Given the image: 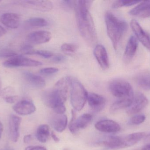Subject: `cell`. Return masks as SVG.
<instances>
[{
	"label": "cell",
	"mask_w": 150,
	"mask_h": 150,
	"mask_svg": "<svg viewBox=\"0 0 150 150\" xmlns=\"http://www.w3.org/2000/svg\"><path fill=\"white\" fill-rule=\"evenodd\" d=\"M93 1H76L74 9L76 19L79 32L89 45H93L97 41L96 29L89 9Z\"/></svg>",
	"instance_id": "cell-1"
},
{
	"label": "cell",
	"mask_w": 150,
	"mask_h": 150,
	"mask_svg": "<svg viewBox=\"0 0 150 150\" xmlns=\"http://www.w3.org/2000/svg\"><path fill=\"white\" fill-rule=\"evenodd\" d=\"M50 135V127L48 125H41L39 127L36 132V136L39 141L46 142Z\"/></svg>",
	"instance_id": "cell-24"
},
{
	"label": "cell",
	"mask_w": 150,
	"mask_h": 150,
	"mask_svg": "<svg viewBox=\"0 0 150 150\" xmlns=\"http://www.w3.org/2000/svg\"><path fill=\"white\" fill-rule=\"evenodd\" d=\"M51 135L54 141L56 142H58L59 141L60 139H59V137H57V136L55 135V134L53 132H52L51 133Z\"/></svg>",
	"instance_id": "cell-40"
},
{
	"label": "cell",
	"mask_w": 150,
	"mask_h": 150,
	"mask_svg": "<svg viewBox=\"0 0 150 150\" xmlns=\"http://www.w3.org/2000/svg\"><path fill=\"white\" fill-rule=\"evenodd\" d=\"M0 2H1V1H0Z\"/></svg>",
	"instance_id": "cell-46"
},
{
	"label": "cell",
	"mask_w": 150,
	"mask_h": 150,
	"mask_svg": "<svg viewBox=\"0 0 150 150\" xmlns=\"http://www.w3.org/2000/svg\"><path fill=\"white\" fill-rule=\"evenodd\" d=\"M18 98V97L17 96L14 95L9 97H6L3 99L7 103L9 104H14L17 100Z\"/></svg>",
	"instance_id": "cell-37"
},
{
	"label": "cell",
	"mask_w": 150,
	"mask_h": 150,
	"mask_svg": "<svg viewBox=\"0 0 150 150\" xmlns=\"http://www.w3.org/2000/svg\"><path fill=\"white\" fill-rule=\"evenodd\" d=\"M23 52L24 53L27 55H33L34 54L35 50L30 45H25L22 48Z\"/></svg>",
	"instance_id": "cell-35"
},
{
	"label": "cell",
	"mask_w": 150,
	"mask_h": 150,
	"mask_svg": "<svg viewBox=\"0 0 150 150\" xmlns=\"http://www.w3.org/2000/svg\"><path fill=\"white\" fill-rule=\"evenodd\" d=\"M77 46L71 43H64L61 46V50L66 54L72 55L77 50Z\"/></svg>",
	"instance_id": "cell-28"
},
{
	"label": "cell",
	"mask_w": 150,
	"mask_h": 150,
	"mask_svg": "<svg viewBox=\"0 0 150 150\" xmlns=\"http://www.w3.org/2000/svg\"><path fill=\"white\" fill-rule=\"evenodd\" d=\"M69 86V77L61 78L56 83L52 90L43 92L42 97L44 103L53 109L64 105L67 98Z\"/></svg>",
	"instance_id": "cell-2"
},
{
	"label": "cell",
	"mask_w": 150,
	"mask_h": 150,
	"mask_svg": "<svg viewBox=\"0 0 150 150\" xmlns=\"http://www.w3.org/2000/svg\"><path fill=\"white\" fill-rule=\"evenodd\" d=\"M134 97V96L120 99L113 104L110 108V111L112 112H115L124 108H128L133 102Z\"/></svg>",
	"instance_id": "cell-23"
},
{
	"label": "cell",
	"mask_w": 150,
	"mask_h": 150,
	"mask_svg": "<svg viewBox=\"0 0 150 150\" xmlns=\"http://www.w3.org/2000/svg\"><path fill=\"white\" fill-rule=\"evenodd\" d=\"M76 1H62L61 5L62 8L66 10H70L74 9Z\"/></svg>",
	"instance_id": "cell-31"
},
{
	"label": "cell",
	"mask_w": 150,
	"mask_h": 150,
	"mask_svg": "<svg viewBox=\"0 0 150 150\" xmlns=\"http://www.w3.org/2000/svg\"><path fill=\"white\" fill-rule=\"evenodd\" d=\"M18 55L13 50L7 48H4L0 50V58H9Z\"/></svg>",
	"instance_id": "cell-29"
},
{
	"label": "cell",
	"mask_w": 150,
	"mask_h": 150,
	"mask_svg": "<svg viewBox=\"0 0 150 150\" xmlns=\"http://www.w3.org/2000/svg\"><path fill=\"white\" fill-rule=\"evenodd\" d=\"M129 15L139 17L145 18L150 17V1L141 2L135 7L130 10Z\"/></svg>",
	"instance_id": "cell-17"
},
{
	"label": "cell",
	"mask_w": 150,
	"mask_h": 150,
	"mask_svg": "<svg viewBox=\"0 0 150 150\" xmlns=\"http://www.w3.org/2000/svg\"><path fill=\"white\" fill-rule=\"evenodd\" d=\"M72 119H71V121L69 122V130L72 134H76L77 132V131L76 130L75 125V121H76V112L74 110H72Z\"/></svg>",
	"instance_id": "cell-33"
},
{
	"label": "cell",
	"mask_w": 150,
	"mask_h": 150,
	"mask_svg": "<svg viewBox=\"0 0 150 150\" xmlns=\"http://www.w3.org/2000/svg\"><path fill=\"white\" fill-rule=\"evenodd\" d=\"M67 121V118L65 114H56L52 118L51 123L57 132L61 133L66 129Z\"/></svg>",
	"instance_id": "cell-21"
},
{
	"label": "cell",
	"mask_w": 150,
	"mask_h": 150,
	"mask_svg": "<svg viewBox=\"0 0 150 150\" xmlns=\"http://www.w3.org/2000/svg\"><path fill=\"white\" fill-rule=\"evenodd\" d=\"M140 1H125V0H118L113 3L112 7L113 9H118L122 7H128L133 6L141 2Z\"/></svg>",
	"instance_id": "cell-27"
},
{
	"label": "cell",
	"mask_w": 150,
	"mask_h": 150,
	"mask_svg": "<svg viewBox=\"0 0 150 150\" xmlns=\"http://www.w3.org/2000/svg\"><path fill=\"white\" fill-rule=\"evenodd\" d=\"M130 26L137 40L141 42L145 47L150 50V36L143 29L140 24L135 19H132Z\"/></svg>",
	"instance_id": "cell-8"
},
{
	"label": "cell",
	"mask_w": 150,
	"mask_h": 150,
	"mask_svg": "<svg viewBox=\"0 0 150 150\" xmlns=\"http://www.w3.org/2000/svg\"><path fill=\"white\" fill-rule=\"evenodd\" d=\"M1 80H0V90H1Z\"/></svg>",
	"instance_id": "cell-45"
},
{
	"label": "cell",
	"mask_w": 150,
	"mask_h": 150,
	"mask_svg": "<svg viewBox=\"0 0 150 150\" xmlns=\"http://www.w3.org/2000/svg\"><path fill=\"white\" fill-rule=\"evenodd\" d=\"M25 4L31 9L42 11H48L53 8V4L50 1H29L24 2Z\"/></svg>",
	"instance_id": "cell-20"
},
{
	"label": "cell",
	"mask_w": 150,
	"mask_h": 150,
	"mask_svg": "<svg viewBox=\"0 0 150 150\" xmlns=\"http://www.w3.org/2000/svg\"><path fill=\"white\" fill-rule=\"evenodd\" d=\"M0 20L3 24L8 28L15 29L19 26L20 16L16 13H4L1 16Z\"/></svg>",
	"instance_id": "cell-18"
},
{
	"label": "cell",
	"mask_w": 150,
	"mask_h": 150,
	"mask_svg": "<svg viewBox=\"0 0 150 150\" xmlns=\"http://www.w3.org/2000/svg\"><path fill=\"white\" fill-rule=\"evenodd\" d=\"M93 54L98 63L103 70H106L109 68V58L106 49L104 46L97 45L93 50Z\"/></svg>",
	"instance_id": "cell-12"
},
{
	"label": "cell",
	"mask_w": 150,
	"mask_h": 150,
	"mask_svg": "<svg viewBox=\"0 0 150 150\" xmlns=\"http://www.w3.org/2000/svg\"><path fill=\"white\" fill-rule=\"evenodd\" d=\"M25 150H47L46 148L39 146H29L26 147Z\"/></svg>",
	"instance_id": "cell-38"
},
{
	"label": "cell",
	"mask_w": 150,
	"mask_h": 150,
	"mask_svg": "<svg viewBox=\"0 0 150 150\" xmlns=\"http://www.w3.org/2000/svg\"><path fill=\"white\" fill-rule=\"evenodd\" d=\"M138 47V41L135 36H131L129 39L123 55L125 63L130 62L136 53Z\"/></svg>",
	"instance_id": "cell-13"
},
{
	"label": "cell",
	"mask_w": 150,
	"mask_h": 150,
	"mask_svg": "<svg viewBox=\"0 0 150 150\" xmlns=\"http://www.w3.org/2000/svg\"><path fill=\"white\" fill-rule=\"evenodd\" d=\"M97 130L106 133H115L120 130L121 127L117 122L111 120H104L95 124Z\"/></svg>",
	"instance_id": "cell-15"
},
{
	"label": "cell",
	"mask_w": 150,
	"mask_h": 150,
	"mask_svg": "<svg viewBox=\"0 0 150 150\" xmlns=\"http://www.w3.org/2000/svg\"><path fill=\"white\" fill-rule=\"evenodd\" d=\"M145 136L146 134L143 132L133 133L123 136H111L98 144L110 149H119L135 145Z\"/></svg>",
	"instance_id": "cell-4"
},
{
	"label": "cell",
	"mask_w": 150,
	"mask_h": 150,
	"mask_svg": "<svg viewBox=\"0 0 150 150\" xmlns=\"http://www.w3.org/2000/svg\"><path fill=\"white\" fill-rule=\"evenodd\" d=\"M58 68H45L41 69L40 70V73L45 75H53L55 74L59 71Z\"/></svg>",
	"instance_id": "cell-32"
},
{
	"label": "cell",
	"mask_w": 150,
	"mask_h": 150,
	"mask_svg": "<svg viewBox=\"0 0 150 150\" xmlns=\"http://www.w3.org/2000/svg\"><path fill=\"white\" fill-rule=\"evenodd\" d=\"M142 150H150V143L146 145Z\"/></svg>",
	"instance_id": "cell-43"
},
{
	"label": "cell",
	"mask_w": 150,
	"mask_h": 150,
	"mask_svg": "<svg viewBox=\"0 0 150 150\" xmlns=\"http://www.w3.org/2000/svg\"><path fill=\"white\" fill-rule=\"evenodd\" d=\"M135 82L143 90H150V73L139 74L135 77Z\"/></svg>",
	"instance_id": "cell-22"
},
{
	"label": "cell",
	"mask_w": 150,
	"mask_h": 150,
	"mask_svg": "<svg viewBox=\"0 0 150 150\" xmlns=\"http://www.w3.org/2000/svg\"><path fill=\"white\" fill-rule=\"evenodd\" d=\"M23 75L25 81L33 87L37 89H43L45 87V81L40 76L29 71H24Z\"/></svg>",
	"instance_id": "cell-19"
},
{
	"label": "cell",
	"mask_w": 150,
	"mask_h": 150,
	"mask_svg": "<svg viewBox=\"0 0 150 150\" xmlns=\"http://www.w3.org/2000/svg\"><path fill=\"white\" fill-rule=\"evenodd\" d=\"M52 37V33L48 31H35L29 33L26 37V40L31 44L39 45L48 42Z\"/></svg>",
	"instance_id": "cell-11"
},
{
	"label": "cell",
	"mask_w": 150,
	"mask_h": 150,
	"mask_svg": "<svg viewBox=\"0 0 150 150\" xmlns=\"http://www.w3.org/2000/svg\"><path fill=\"white\" fill-rule=\"evenodd\" d=\"M66 58L64 55H62L58 54L53 56L52 61L54 63H62L65 61Z\"/></svg>",
	"instance_id": "cell-36"
},
{
	"label": "cell",
	"mask_w": 150,
	"mask_h": 150,
	"mask_svg": "<svg viewBox=\"0 0 150 150\" xmlns=\"http://www.w3.org/2000/svg\"><path fill=\"white\" fill-rule=\"evenodd\" d=\"M26 24L30 27H41L47 26L48 24V22L42 18L33 17L26 20Z\"/></svg>",
	"instance_id": "cell-26"
},
{
	"label": "cell",
	"mask_w": 150,
	"mask_h": 150,
	"mask_svg": "<svg viewBox=\"0 0 150 150\" xmlns=\"http://www.w3.org/2000/svg\"><path fill=\"white\" fill-rule=\"evenodd\" d=\"M41 62L35 60L22 55H17L9 58L3 63L6 68H18V67H36L41 66Z\"/></svg>",
	"instance_id": "cell-7"
},
{
	"label": "cell",
	"mask_w": 150,
	"mask_h": 150,
	"mask_svg": "<svg viewBox=\"0 0 150 150\" xmlns=\"http://www.w3.org/2000/svg\"><path fill=\"white\" fill-rule=\"evenodd\" d=\"M34 54L38 55L46 59L51 58L54 55V54L52 52L44 50H35Z\"/></svg>",
	"instance_id": "cell-34"
},
{
	"label": "cell",
	"mask_w": 150,
	"mask_h": 150,
	"mask_svg": "<svg viewBox=\"0 0 150 150\" xmlns=\"http://www.w3.org/2000/svg\"><path fill=\"white\" fill-rule=\"evenodd\" d=\"M145 140H146L147 141H150V134L149 135H148V136H146V138H145Z\"/></svg>",
	"instance_id": "cell-44"
},
{
	"label": "cell",
	"mask_w": 150,
	"mask_h": 150,
	"mask_svg": "<svg viewBox=\"0 0 150 150\" xmlns=\"http://www.w3.org/2000/svg\"><path fill=\"white\" fill-rule=\"evenodd\" d=\"M146 117L143 114H138L133 116L130 121L131 124L133 125H139L144 122Z\"/></svg>",
	"instance_id": "cell-30"
},
{
	"label": "cell",
	"mask_w": 150,
	"mask_h": 150,
	"mask_svg": "<svg viewBox=\"0 0 150 150\" xmlns=\"http://www.w3.org/2000/svg\"><path fill=\"white\" fill-rule=\"evenodd\" d=\"M92 116L89 114H84L80 115L75 121V128L76 131L86 128L92 119Z\"/></svg>",
	"instance_id": "cell-25"
},
{
	"label": "cell",
	"mask_w": 150,
	"mask_h": 150,
	"mask_svg": "<svg viewBox=\"0 0 150 150\" xmlns=\"http://www.w3.org/2000/svg\"><path fill=\"white\" fill-rule=\"evenodd\" d=\"M21 122L22 119L16 115H11L10 118V137L13 142H16L19 139Z\"/></svg>",
	"instance_id": "cell-16"
},
{
	"label": "cell",
	"mask_w": 150,
	"mask_h": 150,
	"mask_svg": "<svg viewBox=\"0 0 150 150\" xmlns=\"http://www.w3.org/2000/svg\"><path fill=\"white\" fill-rule=\"evenodd\" d=\"M3 131V126L2 123L0 121V139L1 137Z\"/></svg>",
	"instance_id": "cell-42"
},
{
	"label": "cell",
	"mask_w": 150,
	"mask_h": 150,
	"mask_svg": "<svg viewBox=\"0 0 150 150\" xmlns=\"http://www.w3.org/2000/svg\"><path fill=\"white\" fill-rule=\"evenodd\" d=\"M109 89L112 94L120 99L134 96L131 85L124 79H115L110 82Z\"/></svg>",
	"instance_id": "cell-6"
},
{
	"label": "cell",
	"mask_w": 150,
	"mask_h": 150,
	"mask_svg": "<svg viewBox=\"0 0 150 150\" xmlns=\"http://www.w3.org/2000/svg\"><path fill=\"white\" fill-rule=\"evenodd\" d=\"M149 104L147 98L141 92H137L134 95L133 102L128 108L127 113L132 114L137 113L145 108Z\"/></svg>",
	"instance_id": "cell-9"
},
{
	"label": "cell",
	"mask_w": 150,
	"mask_h": 150,
	"mask_svg": "<svg viewBox=\"0 0 150 150\" xmlns=\"http://www.w3.org/2000/svg\"><path fill=\"white\" fill-rule=\"evenodd\" d=\"M13 109L17 114L24 116L33 113L36 111V108L31 100L23 99L15 104Z\"/></svg>",
	"instance_id": "cell-10"
},
{
	"label": "cell",
	"mask_w": 150,
	"mask_h": 150,
	"mask_svg": "<svg viewBox=\"0 0 150 150\" xmlns=\"http://www.w3.org/2000/svg\"><path fill=\"white\" fill-rule=\"evenodd\" d=\"M87 101L90 107L95 112L102 111L106 102L105 98L103 96L93 92L88 93Z\"/></svg>",
	"instance_id": "cell-14"
},
{
	"label": "cell",
	"mask_w": 150,
	"mask_h": 150,
	"mask_svg": "<svg viewBox=\"0 0 150 150\" xmlns=\"http://www.w3.org/2000/svg\"><path fill=\"white\" fill-rule=\"evenodd\" d=\"M71 87V103L75 110L81 111L87 101L88 92L80 82L76 78L69 77Z\"/></svg>",
	"instance_id": "cell-5"
},
{
	"label": "cell",
	"mask_w": 150,
	"mask_h": 150,
	"mask_svg": "<svg viewBox=\"0 0 150 150\" xmlns=\"http://www.w3.org/2000/svg\"><path fill=\"white\" fill-rule=\"evenodd\" d=\"M6 33V30L0 26V37L3 36Z\"/></svg>",
	"instance_id": "cell-41"
},
{
	"label": "cell",
	"mask_w": 150,
	"mask_h": 150,
	"mask_svg": "<svg viewBox=\"0 0 150 150\" xmlns=\"http://www.w3.org/2000/svg\"><path fill=\"white\" fill-rule=\"evenodd\" d=\"M105 19L108 35L114 48L116 50L122 36L127 30V23L109 11L105 14Z\"/></svg>",
	"instance_id": "cell-3"
},
{
	"label": "cell",
	"mask_w": 150,
	"mask_h": 150,
	"mask_svg": "<svg viewBox=\"0 0 150 150\" xmlns=\"http://www.w3.org/2000/svg\"><path fill=\"white\" fill-rule=\"evenodd\" d=\"M32 140V136L31 135H25L23 138L24 143L25 144H28L30 143Z\"/></svg>",
	"instance_id": "cell-39"
}]
</instances>
